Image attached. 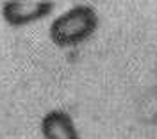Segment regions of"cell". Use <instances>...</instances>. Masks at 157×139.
Returning a JSON list of instances; mask_svg holds the SVG:
<instances>
[{"label":"cell","instance_id":"6da1fadb","mask_svg":"<svg viewBox=\"0 0 157 139\" xmlns=\"http://www.w3.org/2000/svg\"><path fill=\"white\" fill-rule=\"evenodd\" d=\"M98 27V14L89 6H75L59 14L50 25V39L59 48H68L89 39Z\"/></svg>","mask_w":157,"mask_h":139},{"label":"cell","instance_id":"7a4b0ae2","mask_svg":"<svg viewBox=\"0 0 157 139\" xmlns=\"http://www.w3.org/2000/svg\"><path fill=\"white\" fill-rule=\"evenodd\" d=\"M52 9L48 0H11L2 6V18L11 27H23L47 18Z\"/></svg>","mask_w":157,"mask_h":139},{"label":"cell","instance_id":"3957f363","mask_svg":"<svg viewBox=\"0 0 157 139\" xmlns=\"http://www.w3.org/2000/svg\"><path fill=\"white\" fill-rule=\"evenodd\" d=\"M41 134L45 139H80L73 119L64 111H48L41 119Z\"/></svg>","mask_w":157,"mask_h":139}]
</instances>
